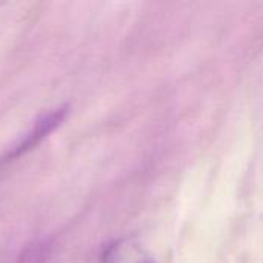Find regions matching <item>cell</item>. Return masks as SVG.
<instances>
[{
  "label": "cell",
  "instance_id": "1",
  "mask_svg": "<svg viewBox=\"0 0 263 263\" xmlns=\"http://www.w3.org/2000/svg\"><path fill=\"white\" fill-rule=\"evenodd\" d=\"M66 112H68L66 108H57V109L51 111L49 114H45L42 119H39L37 123H35V126L32 128V131L3 157V162H8L11 159L20 157L22 154H25L29 149L35 148L46 136H49L65 120Z\"/></svg>",
  "mask_w": 263,
  "mask_h": 263
},
{
  "label": "cell",
  "instance_id": "2",
  "mask_svg": "<svg viewBox=\"0 0 263 263\" xmlns=\"http://www.w3.org/2000/svg\"><path fill=\"white\" fill-rule=\"evenodd\" d=\"M100 263H156V260L137 240L119 239L105 248Z\"/></svg>",
  "mask_w": 263,
  "mask_h": 263
},
{
  "label": "cell",
  "instance_id": "3",
  "mask_svg": "<svg viewBox=\"0 0 263 263\" xmlns=\"http://www.w3.org/2000/svg\"><path fill=\"white\" fill-rule=\"evenodd\" d=\"M48 257L49 245L45 242H34L22 251L18 263H48Z\"/></svg>",
  "mask_w": 263,
  "mask_h": 263
}]
</instances>
